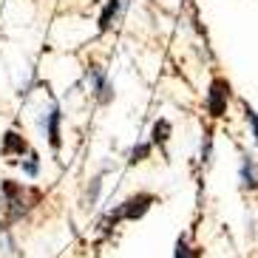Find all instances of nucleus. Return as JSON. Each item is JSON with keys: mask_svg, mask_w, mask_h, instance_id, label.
<instances>
[{"mask_svg": "<svg viewBox=\"0 0 258 258\" xmlns=\"http://www.w3.org/2000/svg\"><path fill=\"white\" fill-rule=\"evenodd\" d=\"M156 202H159V196L151 193V190H137V193H131L128 199H122L114 210H108V216L99 221L102 235H108L116 224H122V221H139V219H145Z\"/></svg>", "mask_w": 258, "mask_h": 258, "instance_id": "f257e3e1", "label": "nucleus"}, {"mask_svg": "<svg viewBox=\"0 0 258 258\" xmlns=\"http://www.w3.org/2000/svg\"><path fill=\"white\" fill-rule=\"evenodd\" d=\"M233 102V83L224 74H213L207 80V91H205V114L210 122H221L230 111Z\"/></svg>", "mask_w": 258, "mask_h": 258, "instance_id": "f03ea898", "label": "nucleus"}, {"mask_svg": "<svg viewBox=\"0 0 258 258\" xmlns=\"http://www.w3.org/2000/svg\"><path fill=\"white\" fill-rule=\"evenodd\" d=\"M85 83H88V91H91L94 102L97 105H111L116 97L114 91V83H111V77H108V69H102L99 62H88V69H85Z\"/></svg>", "mask_w": 258, "mask_h": 258, "instance_id": "7ed1b4c3", "label": "nucleus"}, {"mask_svg": "<svg viewBox=\"0 0 258 258\" xmlns=\"http://www.w3.org/2000/svg\"><path fill=\"white\" fill-rule=\"evenodd\" d=\"M0 196H3V207H6V224H15V221H20L26 216V210H29V190L20 187L17 182H3L0 184Z\"/></svg>", "mask_w": 258, "mask_h": 258, "instance_id": "20e7f679", "label": "nucleus"}, {"mask_svg": "<svg viewBox=\"0 0 258 258\" xmlns=\"http://www.w3.org/2000/svg\"><path fill=\"white\" fill-rule=\"evenodd\" d=\"M238 190L241 193H258V159L250 151H238Z\"/></svg>", "mask_w": 258, "mask_h": 258, "instance_id": "39448f33", "label": "nucleus"}, {"mask_svg": "<svg viewBox=\"0 0 258 258\" xmlns=\"http://www.w3.org/2000/svg\"><path fill=\"white\" fill-rule=\"evenodd\" d=\"M62 108L54 102L51 108H48V114H40V128L46 131V137H48V145H51V151H60V145H62Z\"/></svg>", "mask_w": 258, "mask_h": 258, "instance_id": "423d86ee", "label": "nucleus"}, {"mask_svg": "<svg viewBox=\"0 0 258 258\" xmlns=\"http://www.w3.org/2000/svg\"><path fill=\"white\" fill-rule=\"evenodd\" d=\"M128 6H131V0H108L102 6V15H99V31H111L114 26H119Z\"/></svg>", "mask_w": 258, "mask_h": 258, "instance_id": "0eeeda50", "label": "nucleus"}, {"mask_svg": "<svg viewBox=\"0 0 258 258\" xmlns=\"http://www.w3.org/2000/svg\"><path fill=\"white\" fill-rule=\"evenodd\" d=\"M173 139V122L167 119V116H159V119L151 125V145L162 156H167V145Z\"/></svg>", "mask_w": 258, "mask_h": 258, "instance_id": "6e6552de", "label": "nucleus"}, {"mask_svg": "<svg viewBox=\"0 0 258 258\" xmlns=\"http://www.w3.org/2000/svg\"><path fill=\"white\" fill-rule=\"evenodd\" d=\"M173 258H205V250L190 241L187 233H179L176 235V244H173Z\"/></svg>", "mask_w": 258, "mask_h": 258, "instance_id": "1a4fd4ad", "label": "nucleus"}, {"mask_svg": "<svg viewBox=\"0 0 258 258\" xmlns=\"http://www.w3.org/2000/svg\"><path fill=\"white\" fill-rule=\"evenodd\" d=\"M0 153L3 156H23V153H29V145H26L23 137H17L15 131H9L3 145H0Z\"/></svg>", "mask_w": 258, "mask_h": 258, "instance_id": "9d476101", "label": "nucleus"}, {"mask_svg": "<svg viewBox=\"0 0 258 258\" xmlns=\"http://www.w3.org/2000/svg\"><path fill=\"white\" fill-rule=\"evenodd\" d=\"M153 148L151 145V139H142V142H137L134 148L128 151V167H137V165H142V162H148L153 156Z\"/></svg>", "mask_w": 258, "mask_h": 258, "instance_id": "9b49d317", "label": "nucleus"}, {"mask_svg": "<svg viewBox=\"0 0 258 258\" xmlns=\"http://www.w3.org/2000/svg\"><path fill=\"white\" fill-rule=\"evenodd\" d=\"M213 122L207 125L205 131H202V153H199V162H202V167H210L213 165V156H216V148H213Z\"/></svg>", "mask_w": 258, "mask_h": 258, "instance_id": "f8f14e48", "label": "nucleus"}, {"mask_svg": "<svg viewBox=\"0 0 258 258\" xmlns=\"http://www.w3.org/2000/svg\"><path fill=\"white\" fill-rule=\"evenodd\" d=\"M238 105H241V114H244V122H247V128H250V137H252V142H255V148H258V111L250 105V99H238Z\"/></svg>", "mask_w": 258, "mask_h": 258, "instance_id": "ddd939ff", "label": "nucleus"}, {"mask_svg": "<svg viewBox=\"0 0 258 258\" xmlns=\"http://www.w3.org/2000/svg\"><path fill=\"white\" fill-rule=\"evenodd\" d=\"M99 193H102V173L91 176V182H88V187H85V202L83 205L88 207V210L99 205Z\"/></svg>", "mask_w": 258, "mask_h": 258, "instance_id": "4468645a", "label": "nucleus"}, {"mask_svg": "<svg viewBox=\"0 0 258 258\" xmlns=\"http://www.w3.org/2000/svg\"><path fill=\"white\" fill-rule=\"evenodd\" d=\"M20 167H23L26 176H31V179H34V176L40 173V156H37V153H29V156L20 162Z\"/></svg>", "mask_w": 258, "mask_h": 258, "instance_id": "2eb2a0df", "label": "nucleus"}]
</instances>
